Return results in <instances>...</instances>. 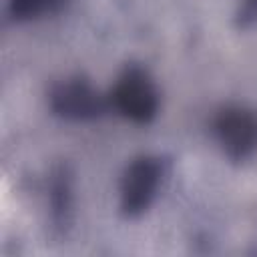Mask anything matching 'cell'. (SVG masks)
<instances>
[{"label": "cell", "mask_w": 257, "mask_h": 257, "mask_svg": "<svg viewBox=\"0 0 257 257\" xmlns=\"http://www.w3.org/2000/svg\"><path fill=\"white\" fill-rule=\"evenodd\" d=\"M167 177V161L155 155L133 159L122 171L118 185V209L124 219H139L145 215Z\"/></svg>", "instance_id": "1"}, {"label": "cell", "mask_w": 257, "mask_h": 257, "mask_svg": "<svg viewBox=\"0 0 257 257\" xmlns=\"http://www.w3.org/2000/svg\"><path fill=\"white\" fill-rule=\"evenodd\" d=\"M108 100L110 106L126 120L149 124L159 114L161 92L149 70L141 64L131 62L120 70Z\"/></svg>", "instance_id": "2"}, {"label": "cell", "mask_w": 257, "mask_h": 257, "mask_svg": "<svg viewBox=\"0 0 257 257\" xmlns=\"http://www.w3.org/2000/svg\"><path fill=\"white\" fill-rule=\"evenodd\" d=\"M48 106L52 114L72 122H88L100 118L110 100L104 98L84 76L62 78L48 90Z\"/></svg>", "instance_id": "3"}, {"label": "cell", "mask_w": 257, "mask_h": 257, "mask_svg": "<svg viewBox=\"0 0 257 257\" xmlns=\"http://www.w3.org/2000/svg\"><path fill=\"white\" fill-rule=\"evenodd\" d=\"M213 135L231 163H245L257 153V116L241 104H225L215 112Z\"/></svg>", "instance_id": "4"}, {"label": "cell", "mask_w": 257, "mask_h": 257, "mask_svg": "<svg viewBox=\"0 0 257 257\" xmlns=\"http://www.w3.org/2000/svg\"><path fill=\"white\" fill-rule=\"evenodd\" d=\"M46 193L50 229L56 237H62L68 231L74 213V181L68 165H56L52 169Z\"/></svg>", "instance_id": "5"}, {"label": "cell", "mask_w": 257, "mask_h": 257, "mask_svg": "<svg viewBox=\"0 0 257 257\" xmlns=\"http://www.w3.org/2000/svg\"><path fill=\"white\" fill-rule=\"evenodd\" d=\"M64 0H8V14L14 22H30L58 10Z\"/></svg>", "instance_id": "6"}, {"label": "cell", "mask_w": 257, "mask_h": 257, "mask_svg": "<svg viewBox=\"0 0 257 257\" xmlns=\"http://www.w3.org/2000/svg\"><path fill=\"white\" fill-rule=\"evenodd\" d=\"M235 22L239 28H247L251 24L257 22V0H243L237 16H235Z\"/></svg>", "instance_id": "7"}]
</instances>
